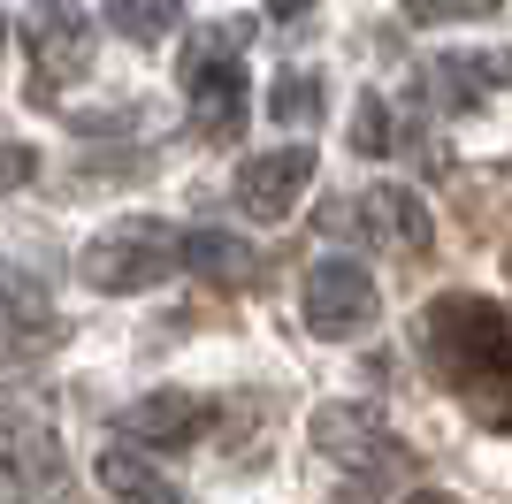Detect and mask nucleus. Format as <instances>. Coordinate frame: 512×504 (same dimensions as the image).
I'll return each instance as SVG.
<instances>
[{
	"mask_svg": "<svg viewBox=\"0 0 512 504\" xmlns=\"http://www.w3.org/2000/svg\"><path fill=\"white\" fill-rule=\"evenodd\" d=\"M306 329L344 344V336L375 329V283L360 260H314L306 268Z\"/></svg>",
	"mask_w": 512,
	"mask_h": 504,
	"instance_id": "423d86ee",
	"label": "nucleus"
},
{
	"mask_svg": "<svg viewBox=\"0 0 512 504\" xmlns=\"http://www.w3.org/2000/svg\"><path fill=\"white\" fill-rule=\"evenodd\" d=\"M100 489L115 504H184V489L153 459H138V451H100Z\"/></svg>",
	"mask_w": 512,
	"mask_h": 504,
	"instance_id": "9b49d317",
	"label": "nucleus"
},
{
	"mask_svg": "<svg viewBox=\"0 0 512 504\" xmlns=\"http://www.w3.org/2000/svg\"><path fill=\"white\" fill-rule=\"evenodd\" d=\"M176 16H184V0H107V23L138 46H161L176 31Z\"/></svg>",
	"mask_w": 512,
	"mask_h": 504,
	"instance_id": "4468645a",
	"label": "nucleus"
},
{
	"mask_svg": "<svg viewBox=\"0 0 512 504\" xmlns=\"http://www.w3.org/2000/svg\"><path fill=\"white\" fill-rule=\"evenodd\" d=\"M413 504H459V497H444V489H413Z\"/></svg>",
	"mask_w": 512,
	"mask_h": 504,
	"instance_id": "412c9836",
	"label": "nucleus"
},
{
	"mask_svg": "<svg viewBox=\"0 0 512 504\" xmlns=\"http://www.w3.org/2000/svg\"><path fill=\"white\" fill-rule=\"evenodd\" d=\"M176 268H184V237H176L169 222H146V214L107 222V230L85 245V260H77V275H85L92 291H107V298L153 291V283L176 275Z\"/></svg>",
	"mask_w": 512,
	"mask_h": 504,
	"instance_id": "7ed1b4c3",
	"label": "nucleus"
},
{
	"mask_svg": "<svg viewBox=\"0 0 512 504\" xmlns=\"http://www.w3.org/2000/svg\"><path fill=\"white\" fill-rule=\"evenodd\" d=\"M352 222H360L367 245L406 252V260H421V252L436 245V230H428V207L413 199L406 184H367V191H360V207H352Z\"/></svg>",
	"mask_w": 512,
	"mask_h": 504,
	"instance_id": "1a4fd4ad",
	"label": "nucleus"
},
{
	"mask_svg": "<svg viewBox=\"0 0 512 504\" xmlns=\"http://www.w3.org/2000/svg\"><path fill=\"white\" fill-rule=\"evenodd\" d=\"M314 184V146H276V153H253L237 168V207L253 222H283V214L306 199Z\"/></svg>",
	"mask_w": 512,
	"mask_h": 504,
	"instance_id": "6e6552de",
	"label": "nucleus"
},
{
	"mask_svg": "<svg viewBox=\"0 0 512 504\" xmlns=\"http://www.w3.org/2000/svg\"><path fill=\"white\" fill-rule=\"evenodd\" d=\"M214 398H192V390H161V398H138L123 413V436L130 443H153V451H184L214 428Z\"/></svg>",
	"mask_w": 512,
	"mask_h": 504,
	"instance_id": "9d476101",
	"label": "nucleus"
},
{
	"mask_svg": "<svg viewBox=\"0 0 512 504\" xmlns=\"http://www.w3.org/2000/svg\"><path fill=\"white\" fill-rule=\"evenodd\" d=\"M474 62H482V84H512V46L505 54H474Z\"/></svg>",
	"mask_w": 512,
	"mask_h": 504,
	"instance_id": "6ab92c4d",
	"label": "nucleus"
},
{
	"mask_svg": "<svg viewBox=\"0 0 512 504\" xmlns=\"http://www.w3.org/2000/svg\"><path fill=\"white\" fill-rule=\"evenodd\" d=\"M314 443H321V459L352 466V474H367V482H383V474L406 466L398 459V436H390L367 405H321L314 413Z\"/></svg>",
	"mask_w": 512,
	"mask_h": 504,
	"instance_id": "0eeeda50",
	"label": "nucleus"
},
{
	"mask_svg": "<svg viewBox=\"0 0 512 504\" xmlns=\"http://www.w3.org/2000/svg\"><path fill=\"white\" fill-rule=\"evenodd\" d=\"M184 268H199L207 283H253V252H245V237H230V230H192L184 237Z\"/></svg>",
	"mask_w": 512,
	"mask_h": 504,
	"instance_id": "f8f14e48",
	"label": "nucleus"
},
{
	"mask_svg": "<svg viewBox=\"0 0 512 504\" xmlns=\"http://www.w3.org/2000/svg\"><path fill=\"white\" fill-rule=\"evenodd\" d=\"M421 352L482 428L512 436V314L474 291H444L421 314Z\"/></svg>",
	"mask_w": 512,
	"mask_h": 504,
	"instance_id": "f257e3e1",
	"label": "nucleus"
},
{
	"mask_svg": "<svg viewBox=\"0 0 512 504\" xmlns=\"http://www.w3.org/2000/svg\"><path fill=\"white\" fill-rule=\"evenodd\" d=\"M268 16H299V8H314V0H260Z\"/></svg>",
	"mask_w": 512,
	"mask_h": 504,
	"instance_id": "aec40b11",
	"label": "nucleus"
},
{
	"mask_svg": "<svg viewBox=\"0 0 512 504\" xmlns=\"http://www.w3.org/2000/svg\"><path fill=\"white\" fill-rule=\"evenodd\" d=\"M62 489V436L23 405H0V504H39Z\"/></svg>",
	"mask_w": 512,
	"mask_h": 504,
	"instance_id": "20e7f679",
	"label": "nucleus"
},
{
	"mask_svg": "<svg viewBox=\"0 0 512 504\" xmlns=\"http://www.w3.org/2000/svg\"><path fill=\"white\" fill-rule=\"evenodd\" d=\"M398 146V130H390V107L367 92L360 107H352V153H367V161H383V153Z\"/></svg>",
	"mask_w": 512,
	"mask_h": 504,
	"instance_id": "2eb2a0df",
	"label": "nucleus"
},
{
	"mask_svg": "<svg viewBox=\"0 0 512 504\" xmlns=\"http://www.w3.org/2000/svg\"><path fill=\"white\" fill-rule=\"evenodd\" d=\"M31 176H39V153H31V146H0V191L31 184Z\"/></svg>",
	"mask_w": 512,
	"mask_h": 504,
	"instance_id": "a211bd4d",
	"label": "nucleus"
},
{
	"mask_svg": "<svg viewBox=\"0 0 512 504\" xmlns=\"http://www.w3.org/2000/svg\"><path fill=\"white\" fill-rule=\"evenodd\" d=\"M92 69V23L69 0H39L31 8V100H54L62 84Z\"/></svg>",
	"mask_w": 512,
	"mask_h": 504,
	"instance_id": "39448f33",
	"label": "nucleus"
},
{
	"mask_svg": "<svg viewBox=\"0 0 512 504\" xmlns=\"http://www.w3.org/2000/svg\"><path fill=\"white\" fill-rule=\"evenodd\" d=\"M406 23H490L505 0H398Z\"/></svg>",
	"mask_w": 512,
	"mask_h": 504,
	"instance_id": "f3484780",
	"label": "nucleus"
},
{
	"mask_svg": "<svg viewBox=\"0 0 512 504\" xmlns=\"http://www.w3.org/2000/svg\"><path fill=\"white\" fill-rule=\"evenodd\" d=\"M276 123H314L321 115V77H306V69H291V77H276Z\"/></svg>",
	"mask_w": 512,
	"mask_h": 504,
	"instance_id": "dca6fc26",
	"label": "nucleus"
},
{
	"mask_svg": "<svg viewBox=\"0 0 512 504\" xmlns=\"http://www.w3.org/2000/svg\"><path fill=\"white\" fill-rule=\"evenodd\" d=\"M245 39H253V23L230 16L192 31V46H184V92H192V123L207 146H230L245 130V62H237Z\"/></svg>",
	"mask_w": 512,
	"mask_h": 504,
	"instance_id": "f03ea898",
	"label": "nucleus"
},
{
	"mask_svg": "<svg viewBox=\"0 0 512 504\" xmlns=\"http://www.w3.org/2000/svg\"><path fill=\"white\" fill-rule=\"evenodd\" d=\"M54 336H62V329H54L31 298H8V291H0V367H8V359H31L39 344H54Z\"/></svg>",
	"mask_w": 512,
	"mask_h": 504,
	"instance_id": "ddd939ff",
	"label": "nucleus"
}]
</instances>
